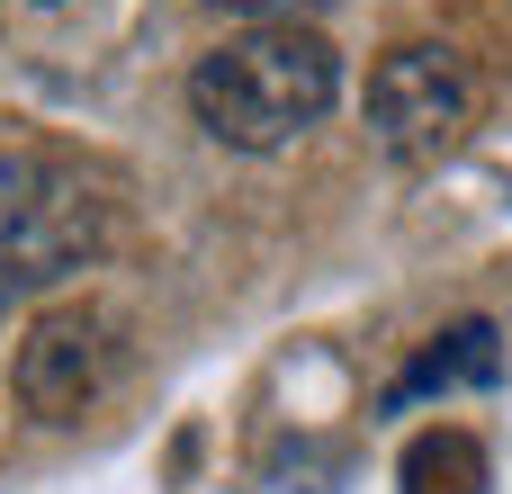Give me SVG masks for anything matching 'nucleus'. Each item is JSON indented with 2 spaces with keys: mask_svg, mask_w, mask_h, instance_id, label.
Here are the masks:
<instances>
[{
  "mask_svg": "<svg viewBox=\"0 0 512 494\" xmlns=\"http://www.w3.org/2000/svg\"><path fill=\"white\" fill-rule=\"evenodd\" d=\"M342 99V54L315 27H252L225 36L216 54H198L189 72V117L234 144V153H279L306 126H324Z\"/></svg>",
  "mask_w": 512,
  "mask_h": 494,
  "instance_id": "obj_1",
  "label": "nucleus"
},
{
  "mask_svg": "<svg viewBox=\"0 0 512 494\" xmlns=\"http://www.w3.org/2000/svg\"><path fill=\"white\" fill-rule=\"evenodd\" d=\"M108 252V198L81 162L18 144L0 153V306L36 297L72 270H90Z\"/></svg>",
  "mask_w": 512,
  "mask_h": 494,
  "instance_id": "obj_2",
  "label": "nucleus"
},
{
  "mask_svg": "<svg viewBox=\"0 0 512 494\" xmlns=\"http://www.w3.org/2000/svg\"><path fill=\"white\" fill-rule=\"evenodd\" d=\"M477 126V81L450 45H396L369 72V135L396 162H441Z\"/></svg>",
  "mask_w": 512,
  "mask_h": 494,
  "instance_id": "obj_3",
  "label": "nucleus"
},
{
  "mask_svg": "<svg viewBox=\"0 0 512 494\" xmlns=\"http://www.w3.org/2000/svg\"><path fill=\"white\" fill-rule=\"evenodd\" d=\"M126 369V342H117V315L108 306H54L27 324L18 342V405L45 414V423H81Z\"/></svg>",
  "mask_w": 512,
  "mask_h": 494,
  "instance_id": "obj_4",
  "label": "nucleus"
},
{
  "mask_svg": "<svg viewBox=\"0 0 512 494\" xmlns=\"http://www.w3.org/2000/svg\"><path fill=\"white\" fill-rule=\"evenodd\" d=\"M495 378H504V333L486 315H468V324H450V333H432L414 351V369L387 387V414H405L423 396H450V387H495Z\"/></svg>",
  "mask_w": 512,
  "mask_h": 494,
  "instance_id": "obj_5",
  "label": "nucleus"
},
{
  "mask_svg": "<svg viewBox=\"0 0 512 494\" xmlns=\"http://www.w3.org/2000/svg\"><path fill=\"white\" fill-rule=\"evenodd\" d=\"M396 477H405V494H486L495 486V459H486L477 432L441 423V432H414V441H405Z\"/></svg>",
  "mask_w": 512,
  "mask_h": 494,
  "instance_id": "obj_6",
  "label": "nucleus"
},
{
  "mask_svg": "<svg viewBox=\"0 0 512 494\" xmlns=\"http://www.w3.org/2000/svg\"><path fill=\"white\" fill-rule=\"evenodd\" d=\"M216 9L261 18V27H306V18H315V9H333V0H216Z\"/></svg>",
  "mask_w": 512,
  "mask_h": 494,
  "instance_id": "obj_7",
  "label": "nucleus"
}]
</instances>
